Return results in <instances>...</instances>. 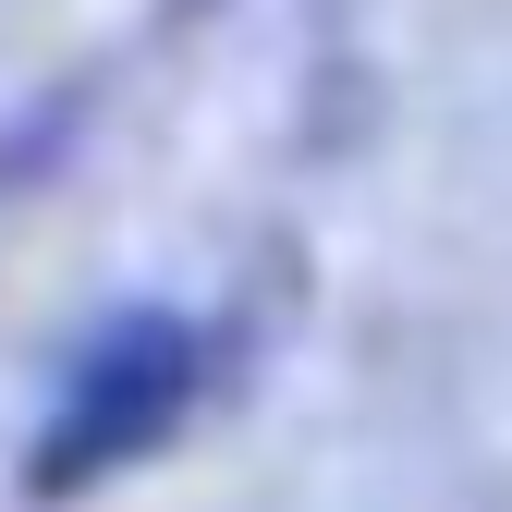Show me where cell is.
I'll return each instance as SVG.
<instances>
[{
  "label": "cell",
  "instance_id": "obj_1",
  "mask_svg": "<svg viewBox=\"0 0 512 512\" xmlns=\"http://www.w3.org/2000/svg\"><path fill=\"white\" fill-rule=\"evenodd\" d=\"M183 391H196V342H183L171 317H122V330H98L86 366H74V403H61L49 439H37V488H86L110 464L159 452V427L183 415Z\"/></svg>",
  "mask_w": 512,
  "mask_h": 512
}]
</instances>
